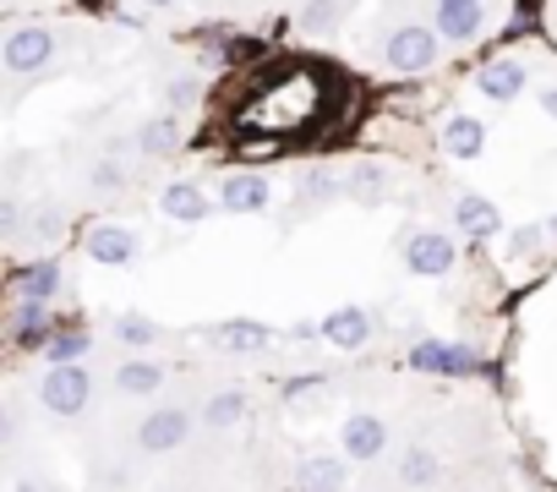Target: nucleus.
<instances>
[{
    "mask_svg": "<svg viewBox=\"0 0 557 492\" xmlns=\"http://www.w3.org/2000/svg\"><path fill=\"white\" fill-rule=\"evenodd\" d=\"M339 448H345V459H356V465L377 459V454L388 448V421H383V416H372V410L350 416V421L339 427Z\"/></svg>",
    "mask_w": 557,
    "mask_h": 492,
    "instance_id": "13",
    "label": "nucleus"
},
{
    "mask_svg": "<svg viewBox=\"0 0 557 492\" xmlns=\"http://www.w3.org/2000/svg\"><path fill=\"white\" fill-rule=\"evenodd\" d=\"M110 334H115L126 350H153V345L164 340V329H159L148 312H115V318H110Z\"/></svg>",
    "mask_w": 557,
    "mask_h": 492,
    "instance_id": "27",
    "label": "nucleus"
},
{
    "mask_svg": "<svg viewBox=\"0 0 557 492\" xmlns=\"http://www.w3.org/2000/svg\"><path fill=\"white\" fill-rule=\"evenodd\" d=\"M132 148L143 159H170L181 148V115H148L137 132H132Z\"/></svg>",
    "mask_w": 557,
    "mask_h": 492,
    "instance_id": "21",
    "label": "nucleus"
},
{
    "mask_svg": "<svg viewBox=\"0 0 557 492\" xmlns=\"http://www.w3.org/2000/svg\"><path fill=\"white\" fill-rule=\"evenodd\" d=\"M55 50H61V34L50 23H17L7 45H0V61H7L12 77H34V72H50Z\"/></svg>",
    "mask_w": 557,
    "mask_h": 492,
    "instance_id": "3",
    "label": "nucleus"
},
{
    "mask_svg": "<svg viewBox=\"0 0 557 492\" xmlns=\"http://www.w3.org/2000/svg\"><path fill=\"white\" fill-rule=\"evenodd\" d=\"M17 230H23V202L7 197V202H0V235H17Z\"/></svg>",
    "mask_w": 557,
    "mask_h": 492,
    "instance_id": "34",
    "label": "nucleus"
},
{
    "mask_svg": "<svg viewBox=\"0 0 557 492\" xmlns=\"http://www.w3.org/2000/svg\"><path fill=\"white\" fill-rule=\"evenodd\" d=\"M410 367L426 372V378H470V372H481V350H470V345H459V340L426 334V340L410 345Z\"/></svg>",
    "mask_w": 557,
    "mask_h": 492,
    "instance_id": "6",
    "label": "nucleus"
},
{
    "mask_svg": "<svg viewBox=\"0 0 557 492\" xmlns=\"http://www.w3.org/2000/svg\"><path fill=\"white\" fill-rule=\"evenodd\" d=\"M535 104L546 110V121H557V88H541V94H535Z\"/></svg>",
    "mask_w": 557,
    "mask_h": 492,
    "instance_id": "36",
    "label": "nucleus"
},
{
    "mask_svg": "<svg viewBox=\"0 0 557 492\" xmlns=\"http://www.w3.org/2000/svg\"><path fill=\"white\" fill-rule=\"evenodd\" d=\"M329 389V372H301V378H285L278 383V399L285 405H301V399H312V394H323Z\"/></svg>",
    "mask_w": 557,
    "mask_h": 492,
    "instance_id": "32",
    "label": "nucleus"
},
{
    "mask_svg": "<svg viewBox=\"0 0 557 492\" xmlns=\"http://www.w3.org/2000/svg\"><path fill=\"white\" fill-rule=\"evenodd\" d=\"M88 186H94V192H121V186H126V170H121L115 159H99V164L88 170Z\"/></svg>",
    "mask_w": 557,
    "mask_h": 492,
    "instance_id": "33",
    "label": "nucleus"
},
{
    "mask_svg": "<svg viewBox=\"0 0 557 492\" xmlns=\"http://www.w3.org/2000/svg\"><path fill=\"white\" fill-rule=\"evenodd\" d=\"M66 291V263L50 253V258H28L12 269V302H55Z\"/></svg>",
    "mask_w": 557,
    "mask_h": 492,
    "instance_id": "9",
    "label": "nucleus"
},
{
    "mask_svg": "<svg viewBox=\"0 0 557 492\" xmlns=\"http://www.w3.org/2000/svg\"><path fill=\"white\" fill-rule=\"evenodd\" d=\"M513 17H519V28L535 23V17H541V0H513Z\"/></svg>",
    "mask_w": 557,
    "mask_h": 492,
    "instance_id": "35",
    "label": "nucleus"
},
{
    "mask_svg": "<svg viewBox=\"0 0 557 492\" xmlns=\"http://www.w3.org/2000/svg\"><path fill=\"white\" fill-rule=\"evenodd\" d=\"M345 476L350 465L339 454H307L296 470V492H345Z\"/></svg>",
    "mask_w": 557,
    "mask_h": 492,
    "instance_id": "23",
    "label": "nucleus"
},
{
    "mask_svg": "<svg viewBox=\"0 0 557 492\" xmlns=\"http://www.w3.org/2000/svg\"><path fill=\"white\" fill-rule=\"evenodd\" d=\"M17 492H55V487H39L34 476H23V481H17Z\"/></svg>",
    "mask_w": 557,
    "mask_h": 492,
    "instance_id": "37",
    "label": "nucleus"
},
{
    "mask_svg": "<svg viewBox=\"0 0 557 492\" xmlns=\"http://www.w3.org/2000/svg\"><path fill=\"white\" fill-rule=\"evenodd\" d=\"M475 88H481V99L508 104V99H519V94L530 88V66H524L519 56H497V61H486V66L475 72Z\"/></svg>",
    "mask_w": 557,
    "mask_h": 492,
    "instance_id": "12",
    "label": "nucleus"
},
{
    "mask_svg": "<svg viewBox=\"0 0 557 492\" xmlns=\"http://www.w3.org/2000/svg\"><path fill=\"white\" fill-rule=\"evenodd\" d=\"M137 7H148V12H170L175 0H137Z\"/></svg>",
    "mask_w": 557,
    "mask_h": 492,
    "instance_id": "38",
    "label": "nucleus"
},
{
    "mask_svg": "<svg viewBox=\"0 0 557 492\" xmlns=\"http://www.w3.org/2000/svg\"><path fill=\"white\" fill-rule=\"evenodd\" d=\"M268 202H273V186L257 170H235L219 181V213H268Z\"/></svg>",
    "mask_w": 557,
    "mask_h": 492,
    "instance_id": "11",
    "label": "nucleus"
},
{
    "mask_svg": "<svg viewBox=\"0 0 557 492\" xmlns=\"http://www.w3.org/2000/svg\"><path fill=\"white\" fill-rule=\"evenodd\" d=\"M454 224H459L470 241H492V235L503 230V213H497L492 197H481V192H459V197H454Z\"/></svg>",
    "mask_w": 557,
    "mask_h": 492,
    "instance_id": "17",
    "label": "nucleus"
},
{
    "mask_svg": "<svg viewBox=\"0 0 557 492\" xmlns=\"http://www.w3.org/2000/svg\"><path fill=\"white\" fill-rule=\"evenodd\" d=\"M388 192H394L388 164H377V159H356V164H350V175H345V197H350V202L377 208V202H388Z\"/></svg>",
    "mask_w": 557,
    "mask_h": 492,
    "instance_id": "16",
    "label": "nucleus"
},
{
    "mask_svg": "<svg viewBox=\"0 0 557 492\" xmlns=\"http://www.w3.org/2000/svg\"><path fill=\"white\" fill-rule=\"evenodd\" d=\"M437 56H443V39H437L432 23H399V28L383 39V61H388V72H399V77L432 72Z\"/></svg>",
    "mask_w": 557,
    "mask_h": 492,
    "instance_id": "1",
    "label": "nucleus"
},
{
    "mask_svg": "<svg viewBox=\"0 0 557 492\" xmlns=\"http://www.w3.org/2000/svg\"><path fill=\"white\" fill-rule=\"evenodd\" d=\"M197 50H202V61H235L240 39H235V28H230V23H213V28H202V34H197Z\"/></svg>",
    "mask_w": 557,
    "mask_h": 492,
    "instance_id": "30",
    "label": "nucleus"
},
{
    "mask_svg": "<svg viewBox=\"0 0 557 492\" xmlns=\"http://www.w3.org/2000/svg\"><path fill=\"white\" fill-rule=\"evenodd\" d=\"M164 378H170V372H164L159 361H148V356H126V361L110 372L115 394H126V399H148V394H159Z\"/></svg>",
    "mask_w": 557,
    "mask_h": 492,
    "instance_id": "19",
    "label": "nucleus"
},
{
    "mask_svg": "<svg viewBox=\"0 0 557 492\" xmlns=\"http://www.w3.org/2000/svg\"><path fill=\"white\" fill-rule=\"evenodd\" d=\"M546 235H552V241H557V213H552V219H546Z\"/></svg>",
    "mask_w": 557,
    "mask_h": 492,
    "instance_id": "40",
    "label": "nucleus"
},
{
    "mask_svg": "<svg viewBox=\"0 0 557 492\" xmlns=\"http://www.w3.org/2000/svg\"><path fill=\"white\" fill-rule=\"evenodd\" d=\"M159 208H164V219H175V224H202V219L219 208V197H208L197 181H170V186L159 192Z\"/></svg>",
    "mask_w": 557,
    "mask_h": 492,
    "instance_id": "14",
    "label": "nucleus"
},
{
    "mask_svg": "<svg viewBox=\"0 0 557 492\" xmlns=\"http://www.w3.org/2000/svg\"><path fill=\"white\" fill-rule=\"evenodd\" d=\"M339 197H345V175L329 170V164H312V170L296 181V202H301V208H329V202H339Z\"/></svg>",
    "mask_w": 557,
    "mask_h": 492,
    "instance_id": "24",
    "label": "nucleus"
},
{
    "mask_svg": "<svg viewBox=\"0 0 557 492\" xmlns=\"http://www.w3.org/2000/svg\"><path fill=\"white\" fill-rule=\"evenodd\" d=\"M246 410H251V399H246V389H219V394H208L202 399V427H213V432H224V427H240L246 421Z\"/></svg>",
    "mask_w": 557,
    "mask_h": 492,
    "instance_id": "25",
    "label": "nucleus"
},
{
    "mask_svg": "<svg viewBox=\"0 0 557 492\" xmlns=\"http://www.w3.org/2000/svg\"><path fill=\"white\" fill-rule=\"evenodd\" d=\"M94 394H99V383H94L88 361L83 367H45V378H39V405L50 416H61V421L83 416L94 405Z\"/></svg>",
    "mask_w": 557,
    "mask_h": 492,
    "instance_id": "2",
    "label": "nucleus"
},
{
    "mask_svg": "<svg viewBox=\"0 0 557 492\" xmlns=\"http://www.w3.org/2000/svg\"><path fill=\"white\" fill-rule=\"evenodd\" d=\"M552 235H546V224H513L508 235H503V246H508V263H530V258H541V246H546Z\"/></svg>",
    "mask_w": 557,
    "mask_h": 492,
    "instance_id": "29",
    "label": "nucleus"
},
{
    "mask_svg": "<svg viewBox=\"0 0 557 492\" xmlns=\"http://www.w3.org/2000/svg\"><path fill=\"white\" fill-rule=\"evenodd\" d=\"M55 312L45 307V302H12V318H7V334H12V345L17 350H39L45 356V345L55 340Z\"/></svg>",
    "mask_w": 557,
    "mask_h": 492,
    "instance_id": "10",
    "label": "nucleus"
},
{
    "mask_svg": "<svg viewBox=\"0 0 557 492\" xmlns=\"http://www.w3.org/2000/svg\"><path fill=\"white\" fill-rule=\"evenodd\" d=\"M83 253H88V263H99V269H137V263H143V235H137L132 224H88Z\"/></svg>",
    "mask_w": 557,
    "mask_h": 492,
    "instance_id": "7",
    "label": "nucleus"
},
{
    "mask_svg": "<svg viewBox=\"0 0 557 492\" xmlns=\"http://www.w3.org/2000/svg\"><path fill=\"white\" fill-rule=\"evenodd\" d=\"M399 263H405L416 280H443V274L459 263V246H454V235H448V230L421 224V230H410V235H405Z\"/></svg>",
    "mask_w": 557,
    "mask_h": 492,
    "instance_id": "4",
    "label": "nucleus"
},
{
    "mask_svg": "<svg viewBox=\"0 0 557 492\" xmlns=\"http://www.w3.org/2000/svg\"><path fill=\"white\" fill-rule=\"evenodd\" d=\"M197 99H202V83H197V77H170V83H164V104H170V115L197 110Z\"/></svg>",
    "mask_w": 557,
    "mask_h": 492,
    "instance_id": "31",
    "label": "nucleus"
},
{
    "mask_svg": "<svg viewBox=\"0 0 557 492\" xmlns=\"http://www.w3.org/2000/svg\"><path fill=\"white\" fill-rule=\"evenodd\" d=\"M197 340L219 356H257V350L273 345V329L262 318H219V323H202Z\"/></svg>",
    "mask_w": 557,
    "mask_h": 492,
    "instance_id": "8",
    "label": "nucleus"
},
{
    "mask_svg": "<svg viewBox=\"0 0 557 492\" xmlns=\"http://www.w3.org/2000/svg\"><path fill=\"white\" fill-rule=\"evenodd\" d=\"M323 340L334 350H367L372 345V312L367 307H334L323 318Z\"/></svg>",
    "mask_w": 557,
    "mask_h": 492,
    "instance_id": "15",
    "label": "nucleus"
},
{
    "mask_svg": "<svg viewBox=\"0 0 557 492\" xmlns=\"http://www.w3.org/2000/svg\"><path fill=\"white\" fill-rule=\"evenodd\" d=\"M197 427H202L197 410H186V405H159V410H148V416L137 421V448H143V454H175V448L191 443Z\"/></svg>",
    "mask_w": 557,
    "mask_h": 492,
    "instance_id": "5",
    "label": "nucleus"
},
{
    "mask_svg": "<svg viewBox=\"0 0 557 492\" xmlns=\"http://www.w3.org/2000/svg\"><path fill=\"white\" fill-rule=\"evenodd\" d=\"M94 356V334L88 329H55V340L45 345V367H83Z\"/></svg>",
    "mask_w": 557,
    "mask_h": 492,
    "instance_id": "26",
    "label": "nucleus"
},
{
    "mask_svg": "<svg viewBox=\"0 0 557 492\" xmlns=\"http://www.w3.org/2000/svg\"><path fill=\"white\" fill-rule=\"evenodd\" d=\"M443 153L448 159H481L486 153V121L481 115H448L443 121Z\"/></svg>",
    "mask_w": 557,
    "mask_h": 492,
    "instance_id": "22",
    "label": "nucleus"
},
{
    "mask_svg": "<svg viewBox=\"0 0 557 492\" xmlns=\"http://www.w3.org/2000/svg\"><path fill=\"white\" fill-rule=\"evenodd\" d=\"M399 487H410V492H432L437 481H443V454L432 448V443H410L405 454H399Z\"/></svg>",
    "mask_w": 557,
    "mask_h": 492,
    "instance_id": "20",
    "label": "nucleus"
},
{
    "mask_svg": "<svg viewBox=\"0 0 557 492\" xmlns=\"http://www.w3.org/2000/svg\"><path fill=\"white\" fill-rule=\"evenodd\" d=\"M432 28L443 45H475L486 34V7H437Z\"/></svg>",
    "mask_w": 557,
    "mask_h": 492,
    "instance_id": "18",
    "label": "nucleus"
},
{
    "mask_svg": "<svg viewBox=\"0 0 557 492\" xmlns=\"http://www.w3.org/2000/svg\"><path fill=\"white\" fill-rule=\"evenodd\" d=\"M432 7H486V0H432Z\"/></svg>",
    "mask_w": 557,
    "mask_h": 492,
    "instance_id": "39",
    "label": "nucleus"
},
{
    "mask_svg": "<svg viewBox=\"0 0 557 492\" xmlns=\"http://www.w3.org/2000/svg\"><path fill=\"white\" fill-rule=\"evenodd\" d=\"M345 17H350V0H301V12H296L307 34H339Z\"/></svg>",
    "mask_w": 557,
    "mask_h": 492,
    "instance_id": "28",
    "label": "nucleus"
}]
</instances>
